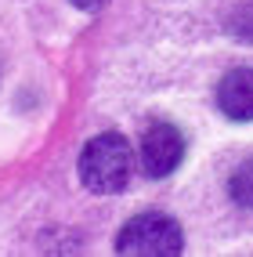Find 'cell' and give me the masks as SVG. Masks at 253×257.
Instances as JSON below:
<instances>
[{
    "label": "cell",
    "instance_id": "6da1fadb",
    "mask_svg": "<svg viewBox=\"0 0 253 257\" xmlns=\"http://www.w3.org/2000/svg\"><path fill=\"white\" fill-rule=\"evenodd\" d=\"M80 185L94 196H116L123 192L130 174H134V152H130V142L116 131H105V134H94V138L83 145L80 152Z\"/></svg>",
    "mask_w": 253,
    "mask_h": 257
},
{
    "label": "cell",
    "instance_id": "7a4b0ae2",
    "mask_svg": "<svg viewBox=\"0 0 253 257\" xmlns=\"http://www.w3.org/2000/svg\"><path fill=\"white\" fill-rule=\"evenodd\" d=\"M184 246L181 225L166 214H138L130 217L120 239H116V250L123 257H177Z\"/></svg>",
    "mask_w": 253,
    "mask_h": 257
},
{
    "label": "cell",
    "instance_id": "3957f363",
    "mask_svg": "<svg viewBox=\"0 0 253 257\" xmlns=\"http://www.w3.org/2000/svg\"><path fill=\"white\" fill-rule=\"evenodd\" d=\"M184 156V134L174 123H152L141 134V170L148 178L174 174Z\"/></svg>",
    "mask_w": 253,
    "mask_h": 257
},
{
    "label": "cell",
    "instance_id": "277c9868",
    "mask_svg": "<svg viewBox=\"0 0 253 257\" xmlns=\"http://www.w3.org/2000/svg\"><path fill=\"white\" fill-rule=\"evenodd\" d=\"M217 109L235 123L253 119V69H231L217 83Z\"/></svg>",
    "mask_w": 253,
    "mask_h": 257
},
{
    "label": "cell",
    "instance_id": "5b68a950",
    "mask_svg": "<svg viewBox=\"0 0 253 257\" xmlns=\"http://www.w3.org/2000/svg\"><path fill=\"white\" fill-rule=\"evenodd\" d=\"M228 196L239 203V207H253V160L239 163L228 178Z\"/></svg>",
    "mask_w": 253,
    "mask_h": 257
},
{
    "label": "cell",
    "instance_id": "8992f818",
    "mask_svg": "<svg viewBox=\"0 0 253 257\" xmlns=\"http://www.w3.org/2000/svg\"><path fill=\"white\" fill-rule=\"evenodd\" d=\"M235 37H242V40H253V11H235V19L228 22Z\"/></svg>",
    "mask_w": 253,
    "mask_h": 257
},
{
    "label": "cell",
    "instance_id": "52a82bcc",
    "mask_svg": "<svg viewBox=\"0 0 253 257\" xmlns=\"http://www.w3.org/2000/svg\"><path fill=\"white\" fill-rule=\"evenodd\" d=\"M69 4L80 8V11H101V8L109 4V0H69Z\"/></svg>",
    "mask_w": 253,
    "mask_h": 257
}]
</instances>
